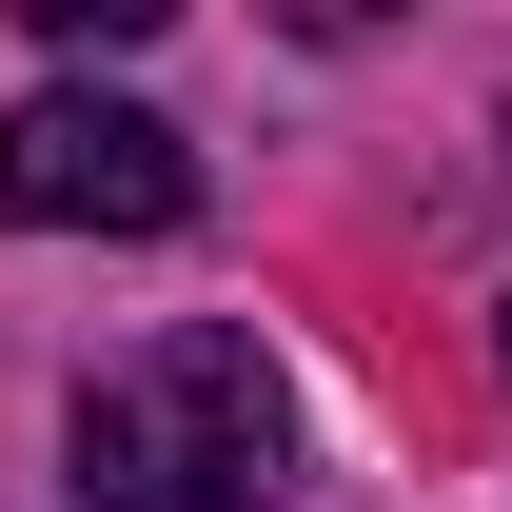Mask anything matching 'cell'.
Returning <instances> with one entry per match:
<instances>
[{
	"mask_svg": "<svg viewBox=\"0 0 512 512\" xmlns=\"http://www.w3.org/2000/svg\"><path fill=\"white\" fill-rule=\"evenodd\" d=\"M493 355H512V335H493Z\"/></svg>",
	"mask_w": 512,
	"mask_h": 512,
	"instance_id": "3957f363",
	"label": "cell"
},
{
	"mask_svg": "<svg viewBox=\"0 0 512 512\" xmlns=\"http://www.w3.org/2000/svg\"><path fill=\"white\" fill-rule=\"evenodd\" d=\"M276 453L296 414L237 316H178L79 375V512H276Z\"/></svg>",
	"mask_w": 512,
	"mask_h": 512,
	"instance_id": "6da1fadb",
	"label": "cell"
},
{
	"mask_svg": "<svg viewBox=\"0 0 512 512\" xmlns=\"http://www.w3.org/2000/svg\"><path fill=\"white\" fill-rule=\"evenodd\" d=\"M0 217H40V237H178L197 217V138L99 99V79H40L0 119Z\"/></svg>",
	"mask_w": 512,
	"mask_h": 512,
	"instance_id": "7a4b0ae2",
	"label": "cell"
}]
</instances>
